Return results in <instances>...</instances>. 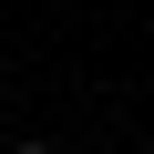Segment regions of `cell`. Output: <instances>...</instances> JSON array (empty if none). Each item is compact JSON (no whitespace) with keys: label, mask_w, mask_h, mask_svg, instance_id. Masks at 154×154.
<instances>
[{"label":"cell","mask_w":154,"mask_h":154,"mask_svg":"<svg viewBox=\"0 0 154 154\" xmlns=\"http://www.w3.org/2000/svg\"><path fill=\"white\" fill-rule=\"evenodd\" d=\"M11 154H51V144H41V134H31V144H11Z\"/></svg>","instance_id":"1"}]
</instances>
